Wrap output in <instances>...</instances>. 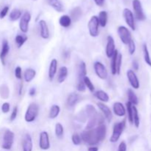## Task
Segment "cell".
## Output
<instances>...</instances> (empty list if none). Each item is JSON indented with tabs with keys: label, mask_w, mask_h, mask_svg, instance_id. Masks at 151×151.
Wrapping results in <instances>:
<instances>
[{
	"label": "cell",
	"mask_w": 151,
	"mask_h": 151,
	"mask_svg": "<svg viewBox=\"0 0 151 151\" xmlns=\"http://www.w3.org/2000/svg\"><path fill=\"white\" fill-rule=\"evenodd\" d=\"M39 113V106L37 103H32L28 106L24 114V120L28 123L33 122L38 117Z\"/></svg>",
	"instance_id": "cell-2"
},
{
	"label": "cell",
	"mask_w": 151,
	"mask_h": 151,
	"mask_svg": "<svg viewBox=\"0 0 151 151\" xmlns=\"http://www.w3.org/2000/svg\"><path fill=\"white\" fill-rule=\"evenodd\" d=\"M127 78H128V81H129L132 88H134V89H138L139 88V81L138 78H137V75L134 70L129 69V70L127 71Z\"/></svg>",
	"instance_id": "cell-13"
},
{
	"label": "cell",
	"mask_w": 151,
	"mask_h": 151,
	"mask_svg": "<svg viewBox=\"0 0 151 151\" xmlns=\"http://www.w3.org/2000/svg\"><path fill=\"white\" fill-rule=\"evenodd\" d=\"M117 33L122 44L125 45H128L130 41L132 40L131 32L126 27L119 26L117 29Z\"/></svg>",
	"instance_id": "cell-6"
},
{
	"label": "cell",
	"mask_w": 151,
	"mask_h": 151,
	"mask_svg": "<svg viewBox=\"0 0 151 151\" xmlns=\"http://www.w3.org/2000/svg\"><path fill=\"white\" fill-rule=\"evenodd\" d=\"M94 69L96 75L100 79L106 80L108 78V71L103 63L96 61L94 63Z\"/></svg>",
	"instance_id": "cell-8"
},
{
	"label": "cell",
	"mask_w": 151,
	"mask_h": 151,
	"mask_svg": "<svg viewBox=\"0 0 151 151\" xmlns=\"http://www.w3.org/2000/svg\"><path fill=\"white\" fill-rule=\"evenodd\" d=\"M133 122L136 128H138L140 125V119L139 116V112L136 106H133Z\"/></svg>",
	"instance_id": "cell-36"
},
{
	"label": "cell",
	"mask_w": 151,
	"mask_h": 151,
	"mask_svg": "<svg viewBox=\"0 0 151 151\" xmlns=\"http://www.w3.org/2000/svg\"><path fill=\"white\" fill-rule=\"evenodd\" d=\"M99 148L97 147H95V146H91V147H88V151H98Z\"/></svg>",
	"instance_id": "cell-55"
},
{
	"label": "cell",
	"mask_w": 151,
	"mask_h": 151,
	"mask_svg": "<svg viewBox=\"0 0 151 151\" xmlns=\"http://www.w3.org/2000/svg\"><path fill=\"white\" fill-rule=\"evenodd\" d=\"M98 21H99V24L102 27H105L107 25L108 22V13L105 10L100 11L99 13L98 16Z\"/></svg>",
	"instance_id": "cell-27"
},
{
	"label": "cell",
	"mask_w": 151,
	"mask_h": 151,
	"mask_svg": "<svg viewBox=\"0 0 151 151\" xmlns=\"http://www.w3.org/2000/svg\"><path fill=\"white\" fill-rule=\"evenodd\" d=\"M40 28V35L43 39H48L50 38V29L47 22L44 20H40L38 22Z\"/></svg>",
	"instance_id": "cell-17"
},
{
	"label": "cell",
	"mask_w": 151,
	"mask_h": 151,
	"mask_svg": "<svg viewBox=\"0 0 151 151\" xmlns=\"http://www.w3.org/2000/svg\"><path fill=\"white\" fill-rule=\"evenodd\" d=\"M60 108L58 105H52L50 108V113H49V117L52 119H56L60 114Z\"/></svg>",
	"instance_id": "cell-28"
},
{
	"label": "cell",
	"mask_w": 151,
	"mask_h": 151,
	"mask_svg": "<svg viewBox=\"0 0 151 151\" xmlns=\"http://www.w3.org/2000/svg\"><path fill=\"white\" fill-rule=\"evenodd\" d=\"M119 54V52L117 50H116L114 54L113 55V56L111 57V72L113 75H116V58H117V55Z\"/></svg>",
	"instance_id": "cell-35"
},
{
	"label": "cell",
	"mask_w": 151,
	"mask_h": 151,
	"mask_svg": "<svg viewBox=\"0 0 151 151\" xmlns=\"http://www.w3.org/2000/svg\"><path fill=\"white\" fill-rule=\"evenodd\" d=\"M122 55L121 53L119 52L117 55L116 62V75H119L121 71V67H122Z\"/></svg>",
	"instance_id": "cell-41"
},
{
	"label": "cell",
	"mask_w": 151,
	"mask_h": 151,
	"mask_svg": "<svg viewBox=\"0 0 151 151\" xmlns=\"http://www.w3.org/2000/svg\"><path fill=\"white\" fill-rule=\"evenodd\" d=\"M72 142L75 145H80L81 142H82L81 135H79V134H77V133L73 134V135L72 136Z\"/></svg>",
	"instance_id": "cell-42"
},
{
	"label": "cell",
	"mask_w": 151,
	"mask_h": 151,
	"mask_svg": "<svg viewBox=\"0 0 151 151\" xmlns=\"http://www.w3.org/2000/svg\"><path fill=\"white\" fill-rule=\"evenodd\" d=\"M83 81L86 87V88L89 90V91H91V92H92V93L94 92V89H95V88H94V84H93V83L91 82V80H90V78H88L87 75L83 78Z\"/></svg>",
	"instance_id": "cell-39"
},
{
	"label": "cell",
	"mask_w": 151,
	"mask_h": 151,
	"mask_svg": "<svg viewBox=\"0 0 151 151\" xmlns=\"http://www.w3.org/2000/svg\"><path fill=\"white\" fill-rule=\"evenodd\" d=\"M36 76V71L32 68H28L24 72V79L27 83H30Z\"/></svg>",
	"instance_id": "cell-24"
},
{
	"label": "cell",
	"mask_w": 151,
	"mask_h": 151,
	"mask_svg": "<svg viewBox=\"0 0 151 151\" xmlns=\"http://www.w3.org/2000/svg\"><path fill=\"white\" fill-rule=\"evenodd\" d=\"M81 137L82 141L91 146L96 145L101 142L96 128L84 131L81 134Z\"/></svg>",
	"instance_id": "cell-1"
},
{
	"label": "cell",
	"mask_w": 151,
	"mask_h": 151,
	"mask_svg": "<svg viewBox=\"0 0 151 151\" xmlns=\"http://www.w3.org/2000/svg\"><path fill=\"white\" fill-rule=\"evenodd\" d=\"M86 87L83 81H78V84H77V90H78V91H80V92H84V91H86Z\"/></svg>",
	"instance_id": "cell-46"
},
{
	"label": "cell",
	"mask_w": 151,
	"mask_h": 151,
	"mask_svg": "<svg viewBox=\"0 0 151 151\" xmlns=\"http://www.w3.org/2000/svg\"><path fill=\"white\" fill-rule=\"evenodd\" d=\"M78 75H79V81H83V78L87 75L86 64L84 61H81L79 64L78 69Z\"/></svg>",
	"instance_id": "cell-30"
},
{
	"label": "cell",
	"mask_w": 151,
	"mask_h": 151,
	"mask_svg": "<svg viewBox=\"0 0 151 151\" xmlns=\"http://www.w3.org/2000/svg\"><path fill=\"white\" fill-rule=\"evenodd\" d=\"M94 2H95V4H97V6H99V7H102V6H103V4H104V2H105V0H94Z\"/></svg>",
	"instance_id": "cell-52"
},
{
	"label": "cell",
	"mask_w": 151,
	"mask_h": 151,
	"mask_svg": "<svg viewBox=\"0 0 151 151\" xmlns=\"http://www.w3.org/2000/svg\"><path fill=\"white\" fill-rule=\"evenodd\" d=\"M10 105L9 103H4L1 106V111L3 112L4 114H7L10 111Z\"/></svg>",
	"instance_id": "cell-47"
},
{
	"label": "cell",
	"mask_w": 151,
	"mask_h": 151,
	"mask_svg": "<svg viewBox=\"0 0 151 151\" xmlns=\"http://www.w3.org/2000/svg\"><path fill=\"white\" fill-rule=\"evenodd\" d=\"M35 94H36V88H34V87H32L29 90V95L30 97H33L35 95Z\"/></svg>",
	"instance_id": "cell-51"
},
{
	"label": "cell",
	"mask_w": 151,
	"mask_h": 151,
	"mask_svg": "<svg viewBox=\"0 0 151 151\" xmlns=\"http://www.w3.org/2000/svg\"><path fill=\"white\" fill-rule=\"evenodd\" d=\"M39 147L42 150H47L50 148V137L47 131H42L40 133Z\"/></svg>",
	"instance_id": "cell-10"
},
{
	"label": "cell",
	"mask_w": 151,
	"mask_h": 151,
	"mask_svg": "<svg viewBox=\"0 0 151 151\" xmlns=\"http://www.w3.org/2000/svg\"><path fill=\"white\" fill-rule=\"evenodd\" d=\"M9 51H10V46H9L8 41L7 40L4 39L2 41V44H1V52H0V60L3 66L5 65V59L8 55Z\"/></svg>",
	"instance_id": "cell-14"
},
{
	"label": "cell",
	"mask_w": 151,
	"mask_h": 151,
	"mask_svg": "<svg viewBox=\"0 0 151 151\" xmlns=\"http://www.w3.org/2000/svg\"><path fill=\"white\" fill-rule=\"evenodd\" d=\"M63 55L65 58V59H68L70 57V52L69 51H67V50H65L63 52Z\"/></svg>",
	"instance_id": "cell-53"
},
{
	"label": "cell",
	"mask_w": 151,
	"mask_h": 151,
	"mask_svg": "<svg viewBox=\"0 0 151 151\" xmlns=\"http://www.w3.org/2000/svg\"><path fill=\"white\" fill-rule=\"evenodd\" d=\"M113 112L116 116L122 117L126 114V109L120 102H116L113 105Z\"/></svg>",
	"instance_id": "cell-16"
},
{
	"label": "cell",
	"mask_w": 151,
	"mask_h": 151,
	"mask_svg": "<svg viewBox=\"0 0 151 151\" xmlns=\"http://www.w3.org/2000/svg\"><path fill=\"white\" fill-rule=\"evenodd\" d=\"M22 16V13L19 9L18 8H14L13 10H12V11L10 12V20L12 22H16V21L19 20V19H21Z\"/></svg>",
	"instance_id": "cell-31"
},
{
	"label": "cell",
	"mask_w": 151,
	"mask_h": 151,
	"mask_svg": "<svg viewBox=\"0 0 151 151\" xmlns=\"http://www.w3.org/2000/svg\"><path fill=\"white\" fill-rule=\"evenodd\" d=\"M83 14L82 9L80 7H75L71 10L70 13V18L72 21L73 20L74 22H78L80 19L81 18Z\"/></svg>",
	"instance_id": "cell-25"
},
{
	"label": "cell",
	"mask_w": 151,
	"mask_h": 151,
	"mask_svg": "<svg viewBox=\"0 0 151 151\" xmlns=\"http://www.w3.org/2000/svg\"><path fill=\"white\" fill-rule=\"evenodd\" d=\"M28 38L26 35H17L15 37V42L18 48H21L27 41Z\"/></svg>",
	"instance_id": "cell-32"
},
{
	"label": "cell",
	"mask_w": 151,
	"mask_h": 151,
	"mask_svg": "<svg viewBox=\"0 0 151 151\" xmlns=\"http://www.w3.org/2000/svg\"><path fill=\"white\" fill-rule=\"evenodd\" d=\"M22 90H23V82L21 81L20 84H19V94L21 95L22 93Z\"/></svg>",
	"instance_id": "cell-54"
},
{
	"label": "cell",
	"mask_w": 151,
	"mask_h": 151,
	"mask_svg": "<svg viewBox=\"0 0 151 151\" xmlns=\"http://www.w3.org/2000/svg\"><path fill=\"white\" fill-rule=\"evenodd\" d=\"M142 50H143V54H144L145 61V63H147L149 66H150L151 67V59H150V53H149L148 48H147V46L146 44H143Z\"/></svg>",
	"instance_id": "cell-37"
},
{
	"label": "cell",
	"mask_w": 151,
	"mask_h": 151,
	"mask_svg": "<svg viewBox=\"0 0 151 151\" xmlns=\"http://www.w3.org/2000/svg\"><path fill=\"white\" fill-rule=\"evenodd\" d=\"M123 17L125 22L132 30L136 29V24L134 20V16L132 11L128 8H125L123 10Z\"/></svg>",
	"instance_id": "cell-11"
},
{
	"label": "cell",
	"mask_w": 151,
	"mask_h": 151,
	"mask_svg": "<svg viewBox=\"0 0 151 151\" xmlns=\"http://www.w3.org/2000/svg\"><path fill=\"white\" fill-rule=\"evenodd\" d=\"M15 134L10 130H6L3 135L2 143H1V148L4 150H9L13 147V142H14Z\"/></svg>",
	"instance_id": "cell-4"
},
{
	"label": "cell",
	"mask_w": 151,
	"mask_h": 151,
	"mask_svg": "<svg viewBox=\"0 0 151 151\" xmlns=\"http://www.w3.org/2000/svg\"><path fill=\"white\" fill-rule=\"evenodd\" d=\"M97 106L103 113L105 119L107 120L108 122H110L112 119V111L110 108L103 103H97Z\"/></svg>",
	"instance_id": "cell-15"
},
{
	"label": "cell",
	"mask_w": 151,
	"mask_h": 151,
	"mask_svg": "<svg viewBox=\"0 0 151 151\" xmlns=\"http://www.w3.org/2000/svg\"><path fill=\"white\" fill-rule=\"evenodd\" d=\"M31 20V14L29 12L25 11L22 14L19 22V29L23 33H27L29 29V24Z\"/></svg>",
	"instance_id": "cell-7"
},
{
	"label": "cell",
	"mask_w": 151,
	"mask_h": 151,
	"mask_svg": "<svg viewBox=\"0 0 151 151\" xmlns=\"http://www.w3.org/2000/svg\"><path fill=\"white\" fill-rule=\"evenodd\" d=\"M128 102H130L133 106H137L138 104V97H137V94H135L134 90L131 89V88L128 89Z\"/></svg>",
	"instance_id": "cell-29"
},
{
	"label": "cell",
	"mask_w": 151,
	"mask_h": 151,
	"mask_svg": "<svg viewBox=\"0 0 151 151\" xmlns=\"http://www.w3.org/2000/svg\"><path fill=\"white\" fill-rule=\"evenodd\" d=\"M133 8H134V13H135L136 18L139 21H144L146 19V16L143 11L142 5L139 0H133L132 1Z\"/></svg>",
	"instance_id": "cell-9"
},
{
	"label": "cell",
	"mask_w": 151,
	"mask_h": 151,
	"mask_svg": "<svg viewBox=\"0 0 151 151\" xmlns=\"http://www.w3.org/2000/svg\"><path fill=\"white\" fill-rule=\"evenodd\" d=\"M126 112L128 114V119L129 122L131 124H134V122H133V105L128 101L126 103Z\"/></svg>",
	"instance_id": "cell-40"
},
{
	"label": "cell",
	"mask_w": 151,
	"mask_h": 151,
	"mask_svg": "<svg viewBox=\"0 0 151 151\" xmlns=\"http://www.w3.org/2000/svg\"><path fill=\"white\" fill-rule=\"evenodd\" d=\"M99 21L97 16H91L88 23V29L89 35L93 38H96L99 35L100 31H99Z\"/></svg>",
	"instance_id": "cell-5"
},
{
	"label": "cell",
	"mask_w": 151,
	"mask_h": 151,
	"mask_svg": "<svg viewBox=\"0 0 151 151\" xmlns=\"http://www.w3.org/2000/svg\"><path fill=\"white\" fill-rule=\"evenodd\" d=\"M58 70V60L57 59L53 58L50 63L48 70V78L50 81H52L55 77Z\"/></svg>",
	"instance_id": "cell-19"
},
{
	"label": "cell",
	"mask_w": 151,
	"mask_h": 151,
	"mask_svg": "<svg viewBox=\"0 0 151 151\" xmlns=\"http://www.w3.org/2000/svg\"><path fill=\"white\" fill-rule=\"evenodd\" d=\"M94 95L97 100H99L100 101V103H108L109 101V95L107 94V92L103 91V90H98V91H95L94 93Z\"/></svg>",
	"instance_id": "cell-21"
},
{
	"label": "cell",
	"mask_w": 151,
	"mask_h": 151,
	"mask_svg": "<svg viewBox=\"0 0 151 151\" xmlns=\"http://www.w3.org/2000/svg\"><path fill=\"white\" fill-rule=\"evenodd\" d=\"M132 66L133 68L135 71H138L139 70V63L137 62V60H133V63H132Z\"/></svg>",
	"instance_id": "cell-50"
},
{
	"label": "cell",
	"mask_w": 151,
	"mask_h": 151,
	"mask_svg": "<svg viewBox=\"0 0 151 151\" xmlns=\"http://www.w3.org/2000/svg\"><path fill=\"white\" fill-rule=\"evenodd\" d=\"M128 51H129L130 55H133L136 52V44H135V42L133 41V39L130 41L129 44H128Z\"/></svg>",
	"instance_id": "cell-43"
},
{
	"label": "cell",
	"mask_w": 151,
	"mask_h": 151,
	"mask_svg": "<svg viewBox=\"0 0 151 151\" xmlns=\"http://www.w3.org/2000/svg\"><path fill=\"white\" fill-rule=\"evenodd\" d=\"M86 112L87 116L88 118H91L95 116L97 114V111L95 108L92 105H87L86 106Z\"/></svg>",
	"instance_id": "cell-38"
},
{
	"label": "cell",
	"mask_w": 151,
	"mask_h": 151,
	"mask_svg": "<svg viewBox=\"0 0 151 151\" xmlns=\"http://www.w3.org/2000/svg\"><path fill=\"white\" fill-rule=\"evenodd\" d=\"M0 96L3 100H7L9 98L10 96V89L7 85L6 84H2L0 86Z\"/></svg>",
	"instance_id": "cell-33"
},
{
	"label": "cell",
	"mask_w": 151,
	"mask_h": 151,
	"mask_svg": "<svg viewBox=\"0 0 151 151\" xmlns=\"http://www.w3.org/2000/svg\"><path fill=\"white\" fill-rule=\"evenodd\" d=\"M18 111H19L18 106H14L13 109V111H12L11 114H10V122H13V121L16 119V117H17V115H18Z\"/></svg>",
	"instance_id": "cell-45"
},
{
	"label": "cell",
	"mask_w": 151,
	"mask_h": 151,
	"mask_svg": "<svg viewBox=\"0 0 151 151\" xmlns=\"http://www.w3.org/2000/svg\"><path fill=\"white\" fill-rule=\"evenodd\" d=\"M33 143L30 134H26L22 142V151H32Z\"/></svg>",
	"instance_id": "cell-18"
},
{
	"label": "cell",
	"mask_w": 151,
	"mask_h": 151,
	"mask_svg": "<svg viewBox=\"0 0 151 151\" xmlns=\"http://www.w3.org/2000/svg\"><path fill=\"white\" fill-rule=\"evenodd\" d=\"M14 75L16 79L22 80V70L21 66H16L14 70Z\"/></svg>",
	"instance_id": "cell-44"
},
{
	"label": "cell",
	"mask_w": 151,
	"mask_h": 151,
	"mask_svg": "<svg viewBox=\"0 0 151 151\" xmlns=\"http://www.w3.org/2000/svg\"><path fill=\"white\" fill-rule=\"evenodd\" d=\"M72 19H71L70 16L68 15H63L59 19V24L61 27L64 28H68L71 26L72 24Z\"/></svg>",
	"instance_id": "cell-26"
},
{
	"label": "cell",
	"mask_w": 151,
	"mask_h": 151,
	"mask_svg": "<svg viewBox=\"0 0 151 151\" xmlns=\"http://www.w3.org/2000/svg\"><path fill=\"white\" fill-rule=\"evenodd\" d=\"M116 51L115 47V41L111 35H109L107 37V44L106 47V54L109 58H111L113 55Z\"/></svg>",
	"instance_id": "cell-12"
},
{
	"label": "cell",
	"mask_w": 151,
	"mask_h": 151,
	"mask_svg": "<svg viewBox=\"0 0 151 151\" xmlns=\"http://www.w3.org/2000/svg\"><path fill=\"white\" fill-rule=\"evenodd\" d=\"M55 133L57 138H63V134H64V128H63V126L61 123H60V122L56 123L55 126Z\"/></svg>",
	"instance_id": "cell-34"
},
{
	"label": "cell",
	"mask_w": 151,
	"mask_h": 151,
	"mask_svg": "<svg viewBox=\"0 0 151 151\" xmlns=\"http://www.w3.org/2000/svg\"><path fill=\"white\" fill-rule=\"evenodd\" d=\"M125 125H126V120L125 119H123L121 122H116L114 125L113 132H112V135L110 138L111 142L115 143L119 139L121 135L125 130Z\"/></svg>",
	"instance_id": "cell-3"
},
{
	"label": "cell",
	"mask_w": 151,
	"mask_h": 151,
	"mask_svg": "<svg viewBox=\"0 0 151 151\" xmlns=\"http://www.w3.org/2000/svg\"><path fill=\"white\" fill-rule=\"evenodd\" d=\"M117 151H127V145L125 141H122L119 143Z\"/></svg>",
	"instance_id": "cell-49"
},
{
	"label": "cell",
	"mask_w": 151,
	"mask_h": 151,
	"mask_svg": "<svg viewBox=\"0 0 151 151\" xmlns=\"http://www.w3.org/2000/svg\"><path fill=\"white\" fill-rule=\"evenodd\" d=\"M68 68L66 66H63L59 69L58 74V82L59 83H63L68 76Z\"/></svg>",
	"instance_id": "cell-23"
},
{
	"label": "cell",
	"mask_w": 151,
	"mask_h": 151,
	"mask_svg": "<svg viewBox=\"0 0 151 151\" xmlns=\"http://www.w3.org/2000/svg\"><path fill=\"white\" fill-rule=\"evenodd\" d=\"M47 1L49 5L57 12L61 13L64 10V7L60 0H47Z\"/></svg>",
	"instance_id": "cell-22"
},
{
	"label": "cell",
	"mask_w": 151,
	"mask_h": 151,
	"mask_svg": "<svg viewBox=\"0 0 151 151\" xmlns=\"http://www.w3.org/2000/svg\"><path fill=\"white\" fill-rule=\"evenodd\" d=\"M8 11H9L8 6H5V7H3V8L1 9V11H0V19H4V18L7 16V13H8Z\"/></svg>",
	"instance_id": "cell-48"
},
{
	"label": "cell",
	"mask_w": 151,
	"mask_h": 151,
	"mask_svg": "<svg viewBox=\"0 0 151 151\" xmlns=\"http://www.w3.org/2000/svg\"><path fill=\"white\" fill-rule=\"evenodd\" d=\"M80 100V95L77 93H71L66 100V104L69 107H74Z\"/></svg>",
	"instance_id": "cell-20"
}]
</instances>
